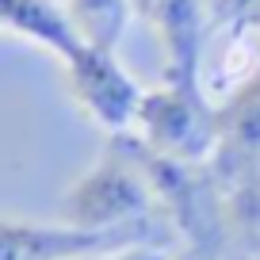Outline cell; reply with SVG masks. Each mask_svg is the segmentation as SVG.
<instances>
[{"instance_id":"obj_9","label":"cell","mask_w":260,"mask_h":260,"mask_svg":"<svg viewBox=\"0 0 260 260\" xmlns=\"http://www.w3.org/2000/svg\"><path fill=\"white\" fill-rule=\"evenodd\" d=\"M222 218L230 252L260 256V172L222 187Z\"/></svg>"},{"instance_id":"obj_11","label":"cell","mask_w":260,"mask_h":260,"mask_svg":"<svg viewBox=\"0 0 260 260\" xmlns=\"http://www.w3.org/2000/svg\"><path fill=\"white\" fill-rule=\"evenodd\" d=\"M211 27H234V23H249L260 12V0H203Z\"/></svg>"},{"instance_id":"obj_16","label":"cell","mask_w":260,"mask_h":260,"mask_svg":"<svg viewBox=\"0 0 260 260\" xmlns=\"http://www.w3.org/2000/svg\"><path fill=\"white\" fill-rule=\"evenodd\" d=\"M249 23H252V27H256V31H260V12H256V16H252V19H249Z\"/></svg>"},{"instance_id":"obj_10","label":"cell","mask_w":260,"mask_h":260,"mask_svg":"<svg viewBox=\"0 0 260 260\" xmlns=\"http://www.w3.org/2000/svg\"><path fill=\"white\" fill-rule=\"evenodd\" d=\"M65 12L84 42L115 50L134 16V4L130 0H65Z\"/></svg>"},{"instance_id":"obj_1","label":"cell","mask_w":260,"mask_h":260,"mask_svg":"<svg viewBox=\"0 0 260 260\" xmlns=\"http://www.w3.org/2000/svg\"><path fill=\"white\" fill-rule=\"evenodd\" d=\"M111 142L142 169L149 191H153L157 214L165 226L187 245L184 256L191 260H222L230 249L226 241V218H222V184L211 165H191L165 157L138 142L134 134H111Z\"/></svg>"},{"instance_id":"obj_8","label":"cell","mask_w":260,"mask_h":260,"mask_svg":"<svg viewBox=\"0 0 260 260\" xmlns=\"http://www.w3.org/2000/svg\"><path fill=\"white\" fill-rule=\"evenodd\" d=\"M0 27H8L19 39L50 50L57 61H65L84 42L77 35L69 12L57 8L54 0H0Z\"/></svg>"},{"instance_id":"obj_6","label":"cell","mask_w":260,"mask_h":260,"mask_svg":"<svg viewBox=\"0 0 260 260\" xmlns=\"http://www.w3.org/2000/svg\"><path fill=\"white\" fill-rule=\"evenodd\" d=\"M218 122V149L211 157V169L218 184L256 176L260 172V69L245 77L230 96L214 104Z\"/></svg>"},{"instance_id":"obj_5","label":"cell","mask_w":260,"mask_h":260,"mask_svg":"<svg viewBox=\"0 0 260 260\" xmlns=\"http://www.w3.org/2000/svg\"><path fill=\"white\" fill-rule=\"evenodd\" d=\"M165 222L146 226H122V230H77L54 222H16L0 218V260H73V256H96V252H126L142 245H161Z\"/></svg>"},{"instance_id":"obj_2","label":"cell","mask_w":260,"mask_h":260,"mask_svg":"<svg viewBox=\"0 0 260 260\" xmlns=\"http://www.w3.org/2000/svg\"><path fill=\"white\" fill-rule=\"evenodd\" d=\"M61 222L77 230H122L165 218L157 214L153 191H149L142 169L115 142H107L100 161L65 191Z\"/></svg>"},{"instance_id":"obj_4","label":"cell","mask_w":260,"mask_h":260,"mask_svg":"<svg viewBox=\"0 0 260 260\" xmlns=\"http://www.w3.org/2000/svg\"><path fill=\"white\" fill-rule=\"evenodd\" d=\"M61 69H65L69 96L84 111L88 122H96L104 134H126L134 126V115H138L146 88L122 69L115 50L81 42L61 61Z\"/></svg>"},{"instance_id":"obj_3","label":"cell","mask_w":260,"mask_h":260,"mask_svg":"<svg viewBox=\"0 0 260 260\" xmlns=\"http://www.w3.org/2000/svg\"><path fill=\"white\" fill-rule=\"evenodd\" d=\"M130 134L165 157L211 165L214 149H218L214 100L207 96L203 84L161 81L157 88H146Z\"/></svg>"},{"instance_id":"obj_14","label":"cell","mask_w":260,"mask_h":260,"mask_svg":"<svg viewBox=\"0 0 260 260\" xmlns=\"http://www.w3.org/2000/svg\"><path fill=\"white\" fill-rule=\"evenodd\" d=\"M126 252H96V256H73V260H126Z\"/></svg>"},{"instance_id":"obj_13","label":"cell","mask_w":260,"mask_h":260,"mask_svg":"<svg viewBox=\"0 0 260 260\" xmlns=\"http://www.w3.org/2000/svg\"><path fill=\"white\" fill-rule=\"evenodd\" d=\"M130 4H134V16L149 19V12H153V4H157V0H130Z\"/></svg>"},{"instance_id":"obj_7","label":"cell","mask_w":260,"mask_h":260,"mask_svg":"<svg viewBox=\"0 0 260 260\" xmlns=\"http://www.w3.org/2000/svg\"><path fill=\"white\" fill-rule=\"evenodd\" d=\"M149 23L165 50V81L203 84V50L211 31L203 0H157Z\"/></svg>"},{"instance_id":"obj_15","label":"cell","mask_w":260,"mask_h":260,"mask_svg":"<svg viewBox=\"0 0 260 260\" xmlns=\"http://www.w3.org/2000/svg\"><path fill=\"white\" fill-rule=\"evenodd\" d=\"M226 260H260V256H245V252H230Z\"/></svg>"},{"instance_id":"obj_17","label":"cell","mask_w":260,"mask_h":260,"mask_svg":"<svg viewBox=\"0 0 260 260\" xmlns=\"http://www.w3.org/2000/svg\"><path fill=\"white\" fill-rule=\"evenodd\" d=\"M180 260H191V256H180Z\"/></svg>"},{"instance_id":"obj_12","label":"cell","mask_w":260,"mask_h":260,"mask_svg":"<svg viewBox=\"0 0 260 260\" xmlns=\"http://www.w3.org/2000/svg\"><path fill=\"white\" fill-rule=\"evenodd\" d=\"M126 260H176V256H169L161 245H142V249H130Z\"/></svg>"}]
</instances>
